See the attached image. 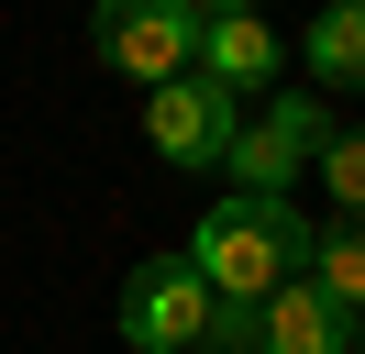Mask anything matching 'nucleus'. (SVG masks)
Instances as JSON below:
<instances>
[{"label":"nucleus","instance_id":"8","mask_svg":"<svg viewBox=\"0 0 365 354\" xmlns=\"http://www.w3.org/2000/svg\"><path fill=\"white\" fill-rule=\"evenodd\" d=\"M310 288L343 310V321H365V221H332V233L310 243Z\"/></svg>","mask_w":365,"mask_h":354},{"label":"nucleus","instance_id":"3","mask_svg":"<svg viewBox=\"0 0 365 354\" xmlns=\"http://www.w3.org/2000/svg\"><path fill=\"white\" fill-rule=\"evenodd\" d=\"M111 321H122L133 354H200V332H210V277H200L188 255H155V266L122 277Z\"/></svg>","mask_w":365,"mask_h":354},{"label":"nucleus","instance_id":"6","mask_svg":"<svg viewBox=\"0 0 365 354\" xmlns=\"http://www.w3.org/2000/svg\"><path fill=\"white\" fill-rule=\"evenodd\" d=\"M343 332H354V321H343L310 277H288V288L266 299V354H343Z\"/></svg>","mask_w":365,"mask_h":354},{"label":"nucleus","instance_id":"1","mask_svg":"<svg viewBox=\"0 0 365 354\" xmlns=\"http://www.w3.org/2000/svg\"><path fill=\"white\" fill-rule=\"evenodd\" d=\"M310 221L299 199H210L200 233H188V266L210 277V299H277L288 277H310Z\"/></svg>","mask_w":365,"mask_h":354},{"label":"nucleus","instance_id":"9","mask_svg":"<svg viewBox=\"0 0 365 354\" xmlns=\"http://www.w3.org/2000/svg\"><path fill=\"white\" fill-rule=\"evenodd\" d=\"M255 133H266V144H277V155H288V166H310V155H321V144H332V111H321V100H310V88H277V100H266V111H255Z\"/></svg>","mask_w":365,"mask_h":354},{"label":"nucleus","instance_id":"4","mask_svg":"<svg viewBox=\"0 0 365 354\" xmlns=\"http://www.w3.org/2000/svg\"><path fill=\"white\" fill-rule=\"evenodd\" d=\"M232 122H244V111H232L210 78H166V88H144V144H155L166 166H222Z\"/></svg>","mask_w":365,"mask_h":354},{"label":"nucleus","instance_id":"12","mask_svg":"<svg viewBox=\"0 0 365 354\" xmlns=\"http://www.w3.org/2000/svg\"><path fill=\"white\" fill-rule=\"evenodd\" d=\"M200 11H255V0H200Z\"/></svg>","mask_w":365,"mask_h":354},{"label":"nucleus","instance_id":"2","mask_svg":"<svg viewBox=\"0 0 365 354\" xmlns=\"http://www.w3.org/2000/svg\"><path fill=\"white\" fill-rule=\"evenodd\" d=\"M200 22H210L200 0H89V56L166 88V78H200Z\"/></svg>","mask_w":365,"mask_h":354},{"label":"nucleus","instance_id":"10","mask_svg":"<svg viewBox=\"0 0 365 354\" xmlns=\"http://www.w3.org/2000/svg\"><path fill=\"white\" fill-rule=\"evenodd\" d=\"M310 166H321V188H332V211H343V221H365V122H354V133H332Z\"/></svg>","mask_w":365,"mask_h":354},{"label":"nucleus","instance_id":"7","mask_svg":"<svg viewBox=\"0 0 365 354\" xmlns=\"http://www.w3.org/2000/svg\"><path fill=\"white\" fill-rule=\"evenodd\" d=\"M310 78L321 88H365V0H321V22H310Z\"/></svg>","mask_w":365,"mask_h":354},{"label":"nucleus","instance_id":"5","mask_svg":"<svg viewBox=\"0 0 365 354\" xmlns=\"http://www.w3.org/2000/svg\"><path fill=\"white\" fill-rule=\"evenodd\" d=\"M200 78L222 88V100L266 88V78H277V34H266V11H210V22H200Z\"/></svg>","mask_w":365,"mask_h":354},{"label":"nucleus","instance_id":"11","mask_svg":"<svg viewBox=\"0 0 365 354\" xmlns=\"http://www.w3.org/2000/svg\"><path fill=\"white\" fill-rule=\"evenodd\" d=\"M200 354H266V299H210Z\"/></svg>","mask_w":365,"mask_h":354}]
</instances>
